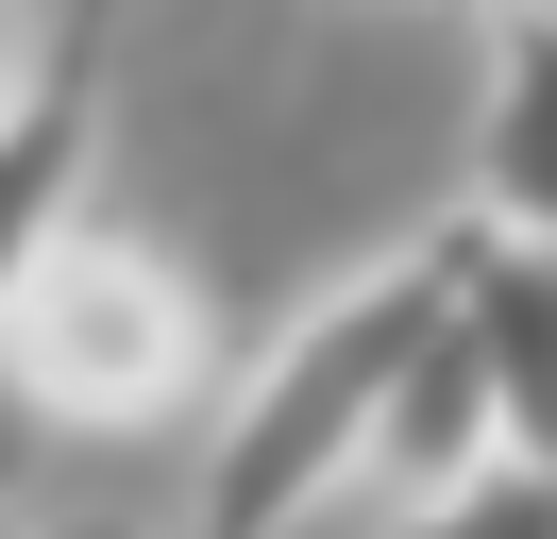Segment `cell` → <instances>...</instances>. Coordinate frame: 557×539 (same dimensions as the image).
Listing matches in <instances>:
<instances>
[{
    "mask_svg": "<svg viewBox=\"0 0 557 539\" xmlns=\"http://www.w3.org/2000/svg\"><path fill=\"white\" fill-rule=\"evenodd\" d=\"M35 438H51V422H35V404H17V371H0V489L35 472Z\"/></svg>",
    "mask_w": 557,
    "mask_h": 539,
    "instance_id": "obj_8",
    "label": "cell"
},
{
    "mask_svg": "<svg viewBox=\"0 0 557 539\" xmlns=\"http://www.w3.org/2000/svg\"><path fill=\"white\" fill-rule=\"evenodd\" d=\"M473 202H490V236H541V253H557V17H507V34H490Z\"/></svg>",
    "mask_w": 557,
    "mask_h": 539,
    "instance_id": "obj_5",
    "label": "cell"
},
{
    "mask_svg": "<svg viewBox=\"0 0 557 539\" xmlns=\"http://www.w3.org/2000/svg\"><path fill=\"white\" fill-rule=\"evenodd\" d=\"M388 539H557V472L541 455H473L456 489L388 505Z\"/></svg>",
    "mask_w": 557,
    "mask_h": 539,
    "instance_id": "obj_7",
    "label": "cell"
},
{
    "mask_svg": "<svg viewBox=\"0 0 557 539\" xmlns=\"http://www.w3.org/2000/svg\"><path fill=\"white\" fill-rule=\"evenodd\" d=\"M473 455H507V438H490V388H473V354H456V303H440V337H422V354H406V388H388L372 489H388V505H422V489H456Z\"/></svg>",
    "mask_w": 557,
    "mask_h": 539,
    "instance_id": "obj_6",
    "label": "cell"
},
{
    "mask_svg": "<svg viewBox=\"0 0 557 539\" xmlns=\"http://www.w3.org/2000/svg\"><path fill=\"white\" fill-rule=\"evenodd\" d=\"M51 539H152V523H51Z\"/></svg>",
    "mask_w": 557,
    "mask_h": 539,
    "instance_id": "obj_10",
    "label": "cell"
},
{
    "mask_svg": "<svg viewBox=\"0 0 557 539\" xmlns=\"http://www.w3.org/2000/svg\"><path fill=\"white\" fill-rule=\"evenodd\" d=\"M17 67H35V34H17V0H0V101H17Z\"/></svg>",
    "mask_w": 557,
    "mask_h": 539,
    "instance_id": "obj_9",
    "label": "cell"
},
{
    "mask_svg": "<svg viewBox=\"0 0 557 539\" xmlns=\"http://www.w3.org/2000/svg\"><path fill=\"white\" fill-rule=\"evenodd\" d=\"M0 371H17V404L35 422H186V404L220 388V303L186 287L170 253H136V236H51L35 270H17V303H0Z\"/></svg>",
    "mask_w": 557,
    "mask_h": 539,
    "instance_id": "obj_2",
    "label": "cell"
},
{
    "mask_svg": "<svg viewBox=\"0 0 557 539\" xmlns=\"http://www.w3.org/2000/svg\"><path fill=\"white\" fill-rule=\"evenodd\" d=\"M85 152H102V51L69 34V51L17 67V101H0V303H17V270L85 220Z\"/></svg>",
    "mask_w": 557,
    "mask_h": 539,
    "instance_id": "obj_4",
    "label": "cell"
},
{
    "mask_svg": "<svg viewBox=\"0 0 557 539\" xmlns=\"http://www.w3.org/2000/svg\"><path fill=\"white\" fill-rule=\"evenodd\" d=\"M440 303H456V236H422V253L355 270L338 303H305V321L271 337V371L220 404L203 539H287L305 505H338L355 472H372V438H388V388H406V354L440 337Z\"/></svg>",
    "mask_w": 557,
    "mask_h": 539,
    "instance_id": "obj_1",
    "label": "cell"
},
{
    "mask_svg": "<svg viewBox=\"0 0 557 539\" xmlns=\"http://www.w3.org/2000/svg\"><path fill=\"white\" fill-rule=\"evenodd\" d=\"M456 354L490 388V438L557 472V253L541 236H456Z\"/></svg>",
    "mask_w": 557,
    "mask_h": 539,
    "instance_id": "obj_3",
    "label": "cell"
}]
</instances>
